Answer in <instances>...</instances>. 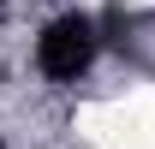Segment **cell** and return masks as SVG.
Instances as JSON below:
<instances>
[{
	"mask_svg": "<svg viewBox=\"0 0 155 149\" xmlns=\"http://www.w3.org/2000/svg\"><path fill=\"white\" fill-rule=\"evenodd\" d=\"M90 60H96V24L84 18V12H66V18H54L48 30H42L36 42V66L48 78H78V72H90Z\"/></svg>",
	"mask_w": 155,
	"mask_h": 149,
	"instance_id": "1",
	"label": "cell"
}]
</instances>
